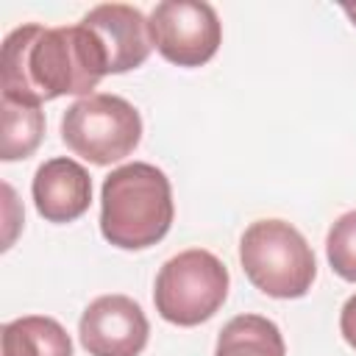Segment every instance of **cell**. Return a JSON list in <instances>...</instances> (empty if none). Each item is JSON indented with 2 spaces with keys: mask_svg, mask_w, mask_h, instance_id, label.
Wrapping results in <instances>:
<instances>
[{
  "mask_svg": "<svg viewBox=\"0 0 356 356\" xmlns=\"http://www.w3.org/2000/svg\"><path fill=\"white\" fill-rule=\"evenodd\" d=\"M339 331H342L345 342L356 350V295H350V298L342 303V312H339Z\"/></svg>",
  "mask_w": 356,
  "mask_h": 356,
  "instance_id": "obj_14",
  "label": "cell"
},
{
  "mask_svg": "<svg viewBox=\"0 0 356 356\" xmlns=\"http://www.w3.org/2000/svg\"><path fill=\"white\" fill-rule=\"evenodd\" d=\"M31 195L36 211L47 222H72L92 203V178L86 167L75 159L56 156L39 164L31 184Z\"/></svg>",
  "mask_w": 356,
  "mask_h": 356,
  "instance_id": "obj_9",
  "label": "cell"
},
{
  "mask_svg": "<svg viewBox=\"0 0 356 356\" xmlns=\"http://www.w3.org/2000/svg\"><path fill=\"white\" fill-rule=\"evenodd\" d=\"M0 356H72V339L58 320L28 314L0 328Z\"/></svg>",
  "mask_w": 356,
  "mask_h": 356,
  "instance_id": "obj_10",
  "label": "cell"
},
{
  "mask_svg": "<svg viewBox=\"0 0 356 356\" xmlns=\"http://www.w3.org/2000/svg\"><path fill=\"white\" fill-rule=\"evenodd\" d=\"M248 281L278 300L303 298L317 275V259L303 234L284 220H256L239 239Z\"/></svg>",
  "mask_w": 356,
  "mask_h": 356,
  "instance_id": "obj_3",
  "label": "cell"
},
{
  "mask_svg": "<svg viewBox=\"0 0 356 356\" xmlns=\"http://www.w3.org/2000/svg\"><path fill=\"white\" fill-rule=\"evenodd\" d=\"M153 47L175 67H200L222 42L217 11L200 0H164L150 11Z\"/></svg>",
  "mask_w": 356,
  "mask_h": 356,
  "instance_id": "obj_6",
  "label": "cell"
},
{
  "mask_svg": "<svg viewBox=\"0 0 356 356\" xmlns=\"http://www.w3.org/2000/svg\"><path fill=\"white\" fill-rule=\"evenodd\" d=\"M172 186L164 170L134 161L111 170L100 189V234L122 250L161 242L172 225Z\"/></svg>",
  "mask_w": 356,
  "mask_h": 356,
  "instance_id": "obj_2",
  "label": "cell"
},
{
  "mask_svg": "<svg viewBox=\"0 0 356 356\" xmlns=\"http://www.w3.org/2000/svg\"><path fill=\"white\" fill-rule=\"evenodd\" d=\"M81 25L97 39L108 75L142 67L153 50L150 19L134 6L100 3L89 14H83Z\"/></svg>",
  "mask_w": 356,
  "mask_h": 356,
  "instance_id": "obj_8",
  "label": "cell"
},
{
  "mask_svg": "<svg viewBox=\"0 0 356 356\" xmlns=\"http://www.w3.org/2000/svg\"><path fill=\"white\" fill-rule=\"evenodd\" d=\"M78 337L89 356H139L147 345L150 323L134 298L100 295L83 309Z\"/></svg>",
  "mask_w": 356,
  "mask_h": 356,
  "instance_id": "obj_7",
  "label": "cell"
},
{
  "mask_svg": "<svg viewBox=\"0 0 356 356\" xmlns=\"http://www.w3.org/2000/svg\"><path fill=\"white\" fill-rule=\"evenodd\" d=\"M325 256H328L331 270L339 278L356 284V211H345L328 228Z\"/></svg>",
  "mask_w": 356,
  "mask_h": 356,
  "instance_id": "obj_13",
  "label": "cell"
},
{
  "mask_svg": "<svg viewBox=\"0 0 356 356\" xmlns=\"http://www.w3.org/2000/svg\"><path fill=\"white\" fill-rule=\"evenodd\" d=\"M342 11H345V14H348V19L356 25V6H342Z\"/></svg>",
  "mask_w": 356,
  "mask_h": 356,
  "instance_id": "obj_15",
  "label": "cell"
},
{
  "mask_svg": "<svg viewBox=\"0 0 356 356\" xmlns=\"http://www.w3.org/2000/svg\"><path fill=\"white\" fill-rule=\"evenodd\" d=\"M3 108V136H0V159L17 161L28 159L44 134V114L36 106H19L11 100H0Z\"/></svg>",
  "mask_w": 356,
  "mask_h": 356,
  "instance_id": "obj_12",
  "label": "cell"
},
{
  "mask_svg": "<svg viewBox=\"0 0 356 356\" xmlns=\"http://www.w3.org/2000/svg\"><path fill=\"white\" fill-rule=\"evenodd\" d=\"M214 356H286V345L273 320L236 314L222 325Z\"/></svg>",
  "mask_w": 356,
  "mask_h": 356,
  "instance_id": "obj_11",
  "label": "cell"
},
{
  "mask_svg": "<svg viewBox=\"0 0 356 356\" xmlns=\"http://www.w3.org/2000/svg\"><path fill=\"white\" fill-rule=\"evenodd\" d=\"M61 139L75 156L106 167L134 153L142 139V117L125 97L95 92L64 111Z\"/></svg>",
  "mask_w": 356,
  "mask_h": 356,
  "instance_id": "obj_5",
  "label": "cell"
},
{
  "mask_svg": "<svg viewBox=\"0 0 356 356\" xmlns=\"http://www.w3.org/2000/svg\"><path fill=\"white\" fill-rule=\"evenodd\" d=\"M106 61L97 39L78 22L61 28L22 25L3 42L0 89L3 100L42 106L61 95H95Z\"/></svg>",
  "mask_w": 356,
  "mask_h": 356,
  "instance_id": "obj_1",
  "label": "cell"
},
{
  "mask_svg": "<svg viewBox=\"0 0 356 356\" xmlns=\"http://www.w3.org/2000/svg\"><path fill=\"white\" fill-rule=\"evenodd\" d=\"M228 298L225 264L203 250L192 248L167 259L156 275L153 303L156 312L172 325H200L220 312Z\"/></svg>",
  "mask_w": 356,
  "mask_h": 356,
  "instance_id": "obj_4",
  "label": "cell"
}]
</instances>
